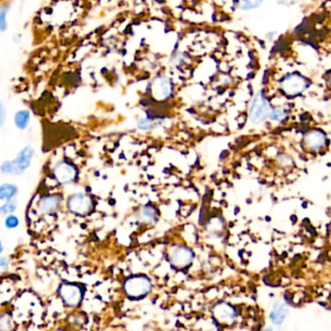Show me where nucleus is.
<instances>
[{
    "instance_id": "a211bd4d",
    "label": "nucleus",
    "mask_w": 331,
    "mask_h": 331,
    "mask_svg": "<svg viewBox=\"0 0 331 331\" xmlns=\"http://www.w3.org/2000/svg\"><path fill=\"white\" fill-rule=\"evenodd\" d=\"M285 117V113L284 111L280 110V109H272L271 111L270 118L271 120H280Z\"/></svg>"
},
{
    "instance_id": "f8f14e48",
    "label": "nucleus",
    "mask_w": 331,
    "mask_h": 331,
    "mask_svg": "<svg viewBox=\"0 0 331 331\" xmlns=\"http://www.w3.org/2000/svg\"><path fill=\"white\" fill-rule=\"evenodd\" d=\"M30 112L23 110L19 111L15 116V123L20 129H25L30 122Z\"/></svg>"
},
{
    "instance_id": "ddd939ff",
    "label": "nucleus",
    "mask_w": 331,
    "mask_h": 331,
    "mask_svg": "<svg viewBox=\"0 0 331 331\" xmlns=\"http://www.w3.org/2000/svg\"><path fill=\"white\" fill-rule=\"evenodd\" d=\"M215 315L221 321L228 320V319H230L233 316L232 311L227 306H225V305L217 306V308L215 309Z\"/></svg>"
},
{
    "instance_id": "dca6fc26",
    "label": "nucleus",
    "mask_w": 331,
    "mask_h": 331,
    "mask_svg": "<svg viewBox=\"0 0 331 331\" xmlns=\"http://www.w3.org/2000/svg\"><path fill=\"white\" fill-rule=\"evenodd\" d=\"M142 218L145 221H152L155 219V211L150 207L145 208L142 212Z\"/></svg>"
},
{
    "instance_id": "f257e3e1",
    "label": "nucleus",
    "mask_w": 331,
    "mask_h": 331,
    "mask_svg": "<svg viewBox=\"0 0 331 331\" xmlns=\"http://www.w3.org/2000/svg\"><path fill=\"white\" fill-rule=\"evenodd\" d=\"M151 288L150 281L145 276L128 278L123 285L124 292L129 298H141L149 294Z\"/></svg>"
},
{
    "instance_id": "0eeeda50",
    "label": "nucleus",
    "mask_w": 331,
    "mask_h": 331,
    "mask_svg": "<svg viewBox=\"0 0 331 331\" xmlns=\"http://www.w3.org/2000/svg\"><path fill=\"white\" fill-rule=\"evenodd\" d=\"M92 208V201L86 194L79 193L72 196L68 201V209L77 215H86Z\"/></svg>"
},
{
    "instance_id": "2eb2a0df",
    "label": "nucleus",
    "mask_w": 331,
    "mask_h": 331,
    "mask_svg": "<svg viewBox=\"0 0 331 331\" xmlns=\"http://www.w3.org/2000/svg\"><path fill=\"white\" fill-rule=\"evenodd\" d=\"M263 0H240V7L242 10L249 11L258 8Z\"/></svg>"
},
{
    "instance_id": "f03ea898",
    "label": "nucleus",
    "mask_w": 331,
    "mask_h": 331,
    "mask_svg": "<svg viewBox=\"0 0 331 331\" xmlns=\"http://www.w3.org/2000/svg\"><path fill=\"white\" fill-rule=\"evenodd\" d=\"M271 111L272 108L266 95L264 94L263 90L259 91L254 98L250 108L251 120L255 123L262 122L269 118Z\"/></svg>"
},
{
    "instance_id": "9b49d317",
    "label": "nucleus",
    "mask_w": 331,
    "mask_h": 331,
    "mask_svg": "<svg viewBox=\"0 0 331 331\" xmlns=\"http://www.w3.org/2000/svg\"><path fill=\"white\" fill-rule=\"evenodd\" d=\"M288 315V309L285 305H277L273 312L271 313V320L275 325H280L283 323V321L286 319Z\"/></svg>"
},
{
    "instance_id": "4468645a",
    "label": "nucleus",
    "mask_w": 331,
    "mask_h": 331,
    "mask_svg": "<svg viewBox=\"0 0 331 331\" xmlns=\"http://www.w3.org/2000/svg\"><path fill=\"white\" fill-rule=\"evenodd\" d=\"M17 193V187L12 184H2L0 188V198L10 199Z\"/></svg>"
},
{
    "instance_id": "39448f33",
    "label": "nucleus",
    "mask_w": 331,
    "mask_h": 331,
    "mask_svg": "<svg viewBox=\"0 0 331 331\" xmlns=\"http://www.w3.org/2000/svg\"><path fill=\"white\" fill-rule=\"evenodd\" d=\"M59 292L62 300L70 307L78 306L83 298V291L78 285L63 284L60 286Z\"/></svg>"
},
{
    "instance_id": "f3484780",
    "label": "nucleus",
    "mask_w": 331,
    "mask_h": 331,
    "mask_svg": "<svg viewBox=\"0 0 331 331\" xmlns=\"http://www.w3.org/2000/svg\"><path fill=\"white\" fill-rule=\"evenodd\" d=\"M17 207V203L16 201H13V200H10L8 201L6 204H4L2 207H1V213L2 214H8V213H11L13 211L16 209Z\"/></svg>"
},
{
    "instance_id": "6e6552de",
    "label": "nucleus",
    "mask_w": 331,
    "mask_h": 331,
    "mask_svg": "<svg viewBox=\"0 0 331 331\" xmlns=\"http://www.w3.org/2000/svg\"><path fill=\"white\" fill-rule=\"evenodd\" d=\"M54 174L56 179L61 184H67L75 180L77 175L76 168L70 163L61 161L54 168Z\"/></svg>"
},
{
    "instance_id": "7ed1b4c3",
    "label": "nucleus",
    "mask_w": 331,
    "mask_h": 331,
    "mask_svg": "<svg viewBox=\"0 0 331 331\" xmlns=\"http://www.w3.org/2000/svg\"><path fill=\"white\" fill-rule=\"evenodd\" d=\"M308 88V80L299 73H291L282 78L280 89L287 95L295 96Z\"/></svg>"
},
{
    "instance_id": "20e7f679",
    "label": "nucleus",
    "mask_w": 331,
    "mask_h": 331,
    "mask_svg": "<svg viewBox=\"0 0 331 331\" xmlns=\"http://www.w3.org/2000/svg\"><path fill=\"white\" fill-rule=\"evenodd\" d=\"M33 152L34 150L32 148L27 147L20 152V154L14 161L4 162L1 167L2 171L5 173H16V174L22 173L25 169H27L30 166Z\"/></svg>"
},
{
    "instance_id": "6ab92c4d",
    "label": "nucleus",
    "mask_w": 331,
    "mask_h": 331,
    "mask_svg": "<svg viewBox=\"0 0 331 331\" xmlns=\"http://www.w3.org/2000/svg\"><path fill=\"white\" fill-rule=\"evenodd\" d=\"M19 224V220L18 218L14 217V216H10L6 219V226L9 228H14L16 226H18Z\"/></svg>"
},
{
    "instance_id": "5701e85b",
    "label": "nucleus",
    "mask_w": 331,
    "mask_h": 331,
    "mask_svg": "<svg viewBox=\"0 0 331 331\" xmlns=\"http://www.w3.org/2000/svg\"><path fill=\"white\" fill-rule=\"evenodd\" d=\"M0 264H1V266H4V265H5V258H4V257L1 258V262H0Z\"/></svg>"
},
{
    "instance_id": "9d476101",
    "label": "nucleus",
    "mask_w": 331,
    "mask_h": 331,
    "mask_svg": "<svg viewBox=\"0 0 331 331\" xmlns=\"http://www.w3.org/2000/svg\"><path fill=\"white\" fill-rule=\"evenodd\" d=\"M305 142L312 149L318 150V149H320L324 145L325 136H324V134L321 131H319V130H313V131H310L306 135Z\"/></svg>"
},
{
    "instance_id": "423d86ee",
    "label": "nucleus",
    "mask_w": 331,
    "mask_h": 331,
    "mask_svg": "<svg viewBox=\"0 0 331 331\" xmlns=\"http://www.w3.org/2000/svg\"><path fill=\"white\" fill-rule=\"evenodd\" d=\"M193 254L190 249L178 246L174 248L170 253V262L176 268H184L191 263Z\"/></svg>"
},
{
    "instance_id": "412c9836",
    "label": "nucleus",
    "mask_w": 331,
    "mask_h": 331,
    "mask_svg": "<svg viewBox=\"0 0 331 331\" xmlns=\"http://www.w3.org/2000/svg\"><path fill=\"white\" fill-rule=\"evenodd\" d=\"M4 121V108L3 105H1V123H3Z\"/></svg>"
},
{
    "instance_id": "aec40b11",
    "label": "nucleus",
    "mask_w": 331,
    "mask_h": 331,
    "mask_svg": "<svg viewBox=\"0 0 331 331\" xmlns=\"http://www.w3.org/2000/svg\"><path fill=\"white\" fill-rule=\"evenodd\" d=\"M6 14H7V9L2 8L0 12V29L2 31L6 30Z\"/></svg>"
},
{
    "instance_id": "4be33fe9",
    "label": "nucleus",
    "mask_w": 331,
    "mask_h": 331,
    "mask_svg": "<svg viewBox=\"0 0 331 331\" xmlns=\"http://www.w3.org/2000/svg\"><path fill=\"white\" fill-rule=\"evenodd\" d=\"M327 81H328V83L331 86V71L329 73V75H328V79H327Z\"/></svg>"
},
{
    "instance_id": "1a4fd4ad",
    "label": "nucleus",
    "mask_w": 331,
    "mask_h": 331,
    "mask_svg": "<svg viewBox=\"0 0 331 331\" xmlns=\"http://www.w3.org/2000/svg\"><path fill=\"white\" fill-rule=\"evenodd\" d=\"M60 202V198L58 196H47L39 202V209L43 214H51L58 210Z\"/></svg>"
}]
</instances>
